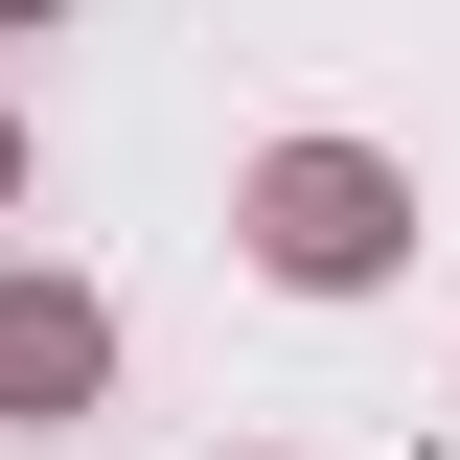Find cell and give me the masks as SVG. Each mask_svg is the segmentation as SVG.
Instances as JSON below:
<instances>
[{"instance_id":"2","label":"cell","mask_w":460,"mask_h":460,"mask_svg":"<svg viewBox=\"0 0 460 460\" xmlns=\"http://www.w3.org/2000/svg\"><path fill=\"white\" fill-rule=\"evenodd\" d=\"M93 392V299H0V414H69Z\"/></svg>"},{"instance_id":"1","label":"cell","mask_w":460,"mask_h":460,"mask_svg":"<svg viewBox=\"0 0 460 460\" xmlns=\"http://www.w3.org/2000/svg\"><path fill=\"white\" fill-rule=\"evenodd\" d=\"M253 208H277V277H368V253H392V184L368 162H277Z\"/></svg>"}]
</instances>
